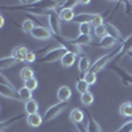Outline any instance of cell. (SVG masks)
<instances>
[{
    "label": "cell",
    "mask_w": 132,
    "mask_h": 132,
    "mask_svg": "<svg viewBox=\"0 0 132 132\" xmlns=\"http://www.w3.org/2000/svg\"><path fill=\"white\" fill-rule=\"evenodd\" d=\"M119 52H120V46L118 49H114L112 52H110L107 54H104V56L102 57H99L93 65H91V69L89 71H93V73H99V71H102L103 69H106V66H108V63L111 62V61H115L114 58H116L119 56Z\"/></svg>",
    "instance_id": "6da1fadb"
},
{
    "label": "cell",
    "mask_w": 132,
    "mask_h": 132,
    "mask_svg": "<svg viewBox=\"0 0 132 132\" xmlns=\"http://www.w3.org/2000/svg\"><path fill=\"white\" fill-rule=\"evenodd\" d=\"M69 103L68 102H58L56 104L50 106L45 112L42 114V119H44V123H48V122H52L53 119H56L57 116H60L66 108H68Z\"/></svg>",
    "instance_id": "7a4b0ae2"
},
{
    "label": "cell",
    "mask_w": 132,
    "mask_h": 132,
    "mask_svg": "<svg viewBox=\"0 0 132 132\" xmlns=\"http://www.w3.org/2000/svg\"><path fill=\"white\" fill-rule=\"evenodd\" d=\"M66 53H68V50H66L65 48H62V46H56V48H53L52 50H49L48 53H45L44 56H41L38 61H40L41 63H48V62L61 61L62 57L65 56Z\"/></svg>",
    "instance_id": "3957f363"
},
{
    "label": "cell",
    "mask_w": 132,
    "mask_h": 132,
    "mask_svg": "<svg viewBox=\"0 0 132 132\" xmlns=\"http://www.w3.org/2000/svg\"><path fill=\"white\" fill-rule=\"evenodd\" d=\"M54 40H56L57 42H60L61 44V46L62 48H65L68 52H70V53H74L75 56H83V50H82V46L81 45H78L73 38H65V37H56L54 36L53 37Z\"/></svg>",
    "instance_id": "277c9868"
},
{
    "label": "cell",
    "mask_w": 132,
    "mask_h": 132,
    "mask_svg": "<svg viewBox=\"0 0 132 132\" xmlns=\"http://www.w3.org/2000/svg\"><path fill=\"white\" fill-rule=\"evenodd\" d=\"M48 24H49V29L52 30V33L56 37L62 36L61 35V19L56 11H52L48 15Z\"/></svg>",
    "instance_id": "5b68a950"
},
{
    "label": "cell",
    "mask_w": 132,
    "mask_h": 132,
    "mask_svg": "<svg viewBox=\"0 0 132 132\" xmlns=\"http://www.w3.org/2000/svg\"><path fill=\"white\" fill-rule=\"evenodd\" d=\"M30 36L33 38H36V40H40V41H46V40H50V38L54 37L52 30L45 28L44 25H37L35 29L30 32Z\"/></svg>",
    "instance_id": "8992f818"
},
{
    "label": "cell",
    "mask_w": 132,
    "mask_h": 132,
    "mask_svg": "<svg viewBox=\"0 0 132 132\" xmlns=\"http://www.w3.org/2000/svg\"><path fill=\"white\" fill-rule=\"evenodd\" d=\"M108 68L116 71V74L120 77V81H122V83L124 86H132V74H129L128 71H126L124 69H122L118 63H111V65H108Z\"/></svg>",
    "instance_id": "52a82bcc"
},
{
    "label": "cell",
    "mask_w": 132,
    "mask_h": 132,
    "mask_svg": "<svg viewBox=\"0 0 132 132\" xmlns=\"http://www.w3.org/2000/svg\"><path fill=\"white\" fill-rule=\"evenodd\" d=\"M17 91H19V89H16L15 86H7V85L0 83V94H2L3 98H8V99H11V101L21 102Z\"/></svg>",
    "instance_id": "ba28073f"
},
{
    "label": "cell",
    "mask_w": 132,
    "mask_h": 132,
    "mask_svg": "<svg viewBox=\"0 0 132 132\" xmlns=\"http://www.w3.org/2000/svg\"><path fill=\"white\" fill-rule=\"evenodd\" d=\"M91 61L90 58L86 56V54H83V56L79 57L78 60V70H79V78H85L86 73L89 71L91 69Z\"/></svg>",
    "instance_id": "9c48e42d"
},
{
    "label": "cell",
    "mask_w": 132,
    "mask_h": 132,
    "mask_svg": "<svg viewBox=\"0 0 132 132\" xmlns=\"http://www.w3.org/2000/svg\"><path fill=\"white\" fill-rule=\"evenodd\" d=\"M28 53H29V49H28V48L19 45V46H16V48L12 50V54H11V56H12L17 62H25Z\"/></svg>",
    "instance_id": "30bf717a"
},
{
    "label": "cell",
    "mask_w": 132,
    "mask_h": 132,
    "mask_svg": "<svg viewBox=\"0 0 132 132\" xmlns=\"http://www.w3.org/2000/svg\"><path fill=\"white\" fill-rule=\"evenodd\" d=\"M71 95H73L71 89H70L69 86H66V85L61 86L60 89H58V91H57V98H58L60 102H69Z\"/></svg>",
    "instance_id": "8fae6325"
},
{
    "label": "cell",
    "mask_w": 132,
    "mask_h": 132,
    "mask_svg": "<svg viewBox=\"0 0 132 132\" xmlns=\"http://www.w3.org/2000/svg\"><path fill=\"white\" fill-rule=\"evenodd\" d=\"M106 25V29H107V35L108 36H111V37H114L116 41H124V38H123V36H122V33H120V30L114 25V24H111L110 21H107V23L104 24Z\"/></svg>",
    "instance_id": "7c38bea8"
},
{
    "label": "cell",
    "mask_w": 132,
    "mask_h": 132,
    "mask_svg": "<svg viewBox=\"0 0 132 132\" xmlns=\"http://www.w3.org/2000/svg\"><path fill=\"white\" fill-rule=\"evenodd\" d=\"M85 120V111L81 108H73L70 112V122L74 124H82Z\"/></svg>",
    "instance_id": "4fadbf2b"
},
{
    "label": "cell",
    "mask_w": 132,
    "mask_h": 132,
    "mask_svg": "<svg viewBox=\"0 0 132 132\" xmlns=\"http://www.w3.org/2000/svg\"><path fill=\"white\" fill-rule=\"evenodd\" d=\"M132 52V35L128 36L127 38H124V41L122 42V45H120V52H119V56L118 58L123 57V56H127L128 53Z\"/></svg>",
    "instance_id": "5bb4252c"
},
{
    "label": "cell",
    "mask_w": 132,
    "mask_h": 132,
    "mask_svg": "<svg viewBox=\"0 0 132 132\" xmlns=\"http://www.w3.org/2000/svg\"><path fill=\"white\" fill-rule=\"evenodd\" d=\"M85 114L87 115V118H89V124H87V127H86L87 132H103L101 124H99L96 120L91 116V114L89 111H85Z\"/></svg>",
    "instance_id": "9a60e30c"
},
{
    "label": "cell",
    "mask_w": 132,
    "mask_h": 132,
    "mask_svg": "<svg viewBox=\"0 0 132 132\" xmlns=\"http://www.w3.org/2000/svg\"><path fill=\"white\" fill-rule=\"evenodd\" d=\"M27 123H28L29 127H33V128L40 127V126L44 123L42 115H40V114H30V115H27Z\"/></svg>",
    "instance_id": "2e32d148"
},
{
    "label": "cell",
    "mask_w": 132,
    "mask_h": 132,
    "mask_svg": "<svg viewBox=\"0 0 132 132\" xmlns=\"http://www.w3.org/2000/svg\"><path fill=\"white\" fill-rule=\"evenodd\" d=\"M116 42H118V41H116L114 37H111V36L107 35V36L103 37L102 40H99V42L94 44V45L98 46V48H102V49H110V48H112Z\"/></svg>",
    "instance_id": "e0dca14e"
},
{
    "label": "cell",
    "mask_w": 132,
    "mask_h": 132,
    "mask_svg": "<svg viewBox=\"0 0 132 132\" xmlns=\"http://www.w3.org/2000/svg\"><path fill=\"white\" fill-rule=\"evenodd\" d=\"M58 16L61 19V21L63 23H69V21H74V17L77 16L74 9H68V8H61V11L58 12Z\"/></svg>",
    "instance_id": "ac0fdd59"
},
{
    "label": "cell",
    "mask_w": 132,
    "mask_h": 132,
    "mask_svg": "<svg viewBox=\"0 0 132 132\" xmlns=\"http://www.w3.org/2000/svg\"><path fill=\"white\" fill-rule=\"evenodd\" d=\"M95 13H78L74 17V23H78L81 24H91V21L94 19Z\"/></svg>",
    "instance_id": "d6986e66"
},
{
    "label": "cell",
    "mask_w": 132,
    "mask_h": 132,
    "mask_svg": "<svg viewBox=\"0 0 132 132\" xmlns=\"http://www.w3.org/2000/svg\"><path fill=\"white\" fill-rule=\"evenodd\" d=\"M75 61H77V56L74 53H70V52H68L65 54V56L62 57V60H61V65L63 66V68H71V66L75 63Z\"/></svg>",
    "instance_id": "ffe728a7"
},
{
    "label": "cell",
    "mask_w": 132,
    "mask_h": 132,
    "mask_svg": "<svg viewBox=\"0 0 132 132\" xmlns=\"http://www.w3.org/2000/svg\"><path fill=\"white\" fill-rule=\"evenodd\" d=\"M23 114H17V115H15V116H12V118H9V119H7V120H3L2 122V124H0V132H5V129L9 127V126H12L13 123H16L17 120H20V119H23Z\"/></svg>",
    "instance_id": "44dd1931"
},
{
    "label": "cell",
    "mask_w": 132,
    "mask_h": 132,
    "mask_svg": "<svg viewBox=\"0 0 132 132\" xmlns=\"http://www.w3.org/2000/svg\"><path fill=\"white\" fill-rule=\"evenodd\" d=\"M19 63L12 56H8V57H3L2 60H0V69L2 70H7V69H11L13 68V66Z\"/></svg>",
    "instance_id": "7402d4cb"
},
{
    "label": "cell",
    "mask_w": 132,
    "mask_h": 132,
    "mask_svg": "<svg viewBox=\"0 0 132 132\" xmlns=\"http://www.w3.org/2000/svg\"><path fill=\"white\" fill-rule=\"evenodd\" d=\"M24 110H25V114H27V115H30V114H37V112H38V103H37V101L32 99V101L25 102Z\"/></svg>",
    "instance_id": "603a6c76"
},
{
    "label": "cell",
    "mask_w": 132,
    "mask_h": 132,
    "mask_svg": "<svg viewBox=\"0 0 132 132\" xmlns=\"http://www.w3.org/2000/svg\"><path fill=\"white\" fill-rule=\"evenodd\" d=\"M119 112L124 118H131L132 119V103H129V102L122 103L120 104V108H119Z\"/></svg>",
    "instance_id": "cb8c5ba5"
},
{
    "label": "cell",
    "mask_w": 132,
    "mask_h": 132,
    "mask_svg": "<svg viewBox=\"0 0 132 132\" xmlns=\"http://www.w3.org/2000/svg\"><path fill=\"white\" fill-rule=\"evenodd\" d=\"M78 45H94V42H93V37L91 35H79L78 37H75L73 38Z\"/></svg>",
    "instance_id": "d4e9b609"
},
{
    "label": "cell",
    "mask_w": 132,
    "mask_h": 132,
    "mask_svg": "<svg viewBox=\"0 0 132 132\" xmlns=\"http://www.w3.org/2000/svg\"><path fill=\"white\" fill-rule=\"evenodd\" d=\"M89 87H90V85L85 81V78H78V81H77V83H75V90L81 95L89 91Z\"/></svg>",
    "instance_id": "484cf974"
},
{
    "label": "cell",
    "mask_w": 132,
    "mask_h": 132,
    "mask_svg": "<svg viewBox=\"0 0 132 132\" xmlns=\"http://www.w3.org/2000/svg\"><path fill=\"white\" fill-rule=\"evenodd\" d=\"M20 78L23 79L24 82L28 81V79L35 78V71H33V69L29 68V66H25V68H23L20 70Z\"/></svg>",
    "instance_id": "4316f807"
},
{
    "label": "cell",
    "mask_w": 132,
    "mask_h": 132,
    "mask_svg": "<svg viewBox=\"0 0 132 132\" xmlns=\"http://www.w3.org/2000/svg\"><path fill=\"white\" fill-rule=\"evenodd\" d=\"M19 96L21 101H24V102H28V101H32V95H33V91H30L29 89H27V87H21V89H19Z\"/></svg>",
    "instance_id": "83f0119b"
},
{
    "label": "cell",
    "mask_w": 132,
    "mask_h": 132,
    "mask_svg": "<svg viewBox=\"0 0 132 132\" xmlns=\"http://www.w3.org/2000/svg\"><path fill=\"white\" fill-rule=\"evenodd\" d=\"M21 28H23V30H24L25 33H29V35H30V32L36 28L35 20H32V19H25V20L23 21V24H21Z\"/></svg>",
    "instance_id": "f1b7e54d"
},
{
    "label": "cell",
    "mask_w": 132,
    "mask_h": 132,
    "mask_svg": "<svg viewBox=\"0 0 132 132\" xmlns=\"http://www.w3.org/2000/svg\"><path fill=\"white\" fill-rule=\"evenodd\" d=\"M81 102H82L83 106H90V104H93V103H94V94H93L91 91H87V93L82 94V95H81Z\"/></svg>",
    "instance_id": "f546056e"
},
{
    "label": "cell",
    "mask_w": 132,
    "mask_h": 132,
    "mask_svg": "<svg viewBox=\"0 0 132 132\" xmlns=\"http://www.w3.org/2000/svg\"><path fill=\"white\" fill-rule=\"evenodd\" d=\"M101 25H104V19H103L102 15L95 13L94 15V19L91 21V27L93 28H98V27H101Z\"/></svg>",
    "instance_id": "4dcf8cb0"
},
{
    "label": "cell",
    "mask_w": 132,
    "mask_h": 132,
    "mask_svg": "<svg viewBox=\"0 0 132 132\" xmlns=\"http://www.w3.org/2000/svg\"><path fill=\"white\" fill-rule=\"evenodd\" d=\"M94 33H95V36L98 38H103L107 36V29H106V25H101V27H98V28H94Z\"/></svg>",
    "instance_id": "1f68e13d"
},
{
    "label": "cell",
    "mask_w": 132,
    "mask_h": 132,
    "mask_svg": "<svg viewBox=\"0 0 132 132\" xmlns=\"http://www.w3.org/2000/svg\"><path fill=\"white\" fill-rule=\"evenodd\" d=\"M24 86L27 87V89H29L30 91H35L37 87H38V81L36 78H32V79H28L24 82Z\"/></svg>",
    "instance_id": "d6a6232c"
},
{
    "label": "cell",
    "mask_w": 132,
    "mask_h": 132,
    "mask_svg": "<svg viewBox=\"0 0 132 132\" xmlns=\"http://www.w3.org/2000/svg\"><path fill=\"white\" fill-rule=\"evenodd\" d=\"M96 73H93V71H87L86 73V75H85V81L89 83L90 86L91 85H95V82H96Z\"/></svg>",
    "instance_id": "836d02e7"
},
{
    "label": "cell",
    "mask_w": 132,
    "mask_h": 132,
    "mask_svg": "<svg viewBox=\"0 0 132 132\" xmlns=\"http://www.w3.org/2000/svg\"><path fill=\"white\" fill-rule=\"evenodd\" d=\"M91 29H94L91 27V24H81L78 30H79V35H90Z\"/></svg>",
    "instance_id": "e575fe53"
},
{
    "label": "cell",
    "mask_w": 132,
    "mask_h": 132,
    "mask_svg": "<svg viewBox=\"0 0 132 132\" xmlns=\"http://www.w3.org/2000/svg\"><path fill=\"white\" fill-rule=\"evenodd\" d=\"M115 132H132V120L123 123L122 126H120V128L116 129Z\"/></svg>",
    "instance_id": "d590c367"
},
{
    "label": "cell",
    "mask_w": 132,
    "mask_h": 132,
    "mask_svg": "<svg viewBox=\"0 0 132 132\" xmlns=\"http://www.w3.org/2000/svg\"><path fill=\"white\" fill-rule=\"evenodd\" d=\"M78 4H81L79 0H66L63 3V8H68V9H73L74 7H77Z\"/></svg>",
    "instance_id": "8d00e7d4"
},
{
    "label": "cell",
    "mask_w": 132,
    "mask_h": 132,
    "mask_svg": "<svg viewBox=\"0 0 132 132\" xmlns=\"http://www.w3.org/2000/svg\"><path fill=\"white\" fill-rule=\"evenodd\" d=\"M123 7H124V13L127 16H132V2H123Z\"/></svg>",
    "instance_id": "74e56055"
},
{
    "label": "cell",
    "mask_w": 132,
    "mask_h": 132,
    "mask_svg": "<svg viewBox=\"0 0 132 132\" xmlns=\"http://www.w3.org/2000/svg\"><path fill=\"white\" fill-rule=\"evenodd\" d=\"M36 61H37V53H36V52H33V50H29L25 62H28V63H33V62H36Z\"/></svg>",
    "instance_id": "f35d334b"
},
{
    "label": "cell",
    "mask_w": 132,
    "mask_h": 132,
    "mask_svg": "<svg viewBox=\"0 0 132 132\" xmlns=\"http://www.w3.org/2000/svg\"><path fill=\"white\" fill-rule=\"evenodd\" d=\"M77 127V129H78V132H87V129H85V127L82 124H74Z\"/></svg>",
    "instance_id": "ab89813d"
},
{
    "label": "cell",
    "mask_w": 132,
    "mask_h": 132,
    "mask_svg": "<svg viewBox=\"0 0 132 132\" xmlns=\"http://www.w3.org/2000/svg\"><path fill=\"white\" fill-rule=\"evenodd\" d=\"M4 27V17H3V15L0 13V28H3Z\"/></svg>",
    "instance_id": "60d3db41"
},
{
    "label": "cell",
    "mask_w": 132,
    "mask_h": 132,
    "mask_svg": "<svg viewBox=\"0 0 132 132\" xmlns=\"http://www.w3.org/2000/svg\"><path fill=\"white\" fill-rule=\"evenodd\" d=\"M127 56H128L129 58H132V52H131V53H128V54H127Z\"/></svg>",
    "instance_id": "b9f144b4"
},
{
    "label": "cell",
    "mask_w": 132,
    "mask_h": 132,
    "mask_svg": "<svg viewBox=\"0 0 132 132\" xmlns=\"http://www.w3.org/2000/svg\"><path fill=\"white\" fill-rule=\"evenodd\" d=\"M68 132H73V131H70V129H68Z\"/></svg>",
    "instance_id": "7bdbcfd3"
}]
</instances>
